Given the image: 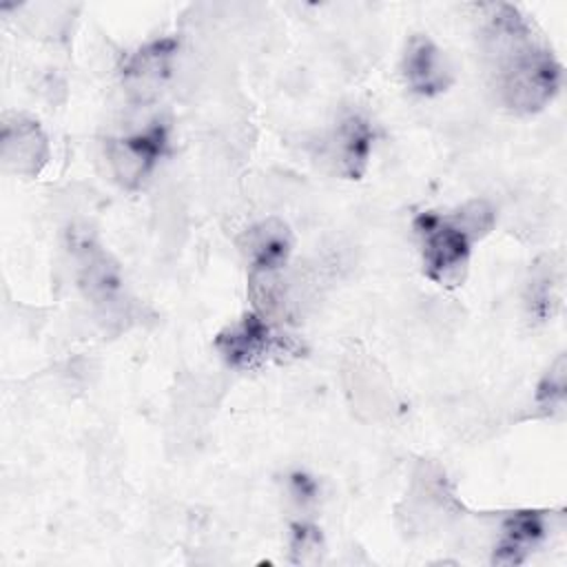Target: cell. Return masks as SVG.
<instances>
[{
    "mask_svg": "<svg viewBox=\"0 0 567 567\" xmlns=\"http://www.w3.org/2000/svg\"><path fill=\"white\" fill-rule=\"evenodd\" d=\"M485 18L483 51L501 102L520 115L543 111L560 89V62L516 7H489Z\"/></svg>",
    "mask_w": 567,
    "mask_h": 567,
    "instance_id": "1",
    "label": "cell"
},
{
    "mask_svg": "<svg viewBox=\"0 0 567 567\" xmlns=\"http://www.w3.org/2000/svg\"><path fill=\"white\" fill-rule=\"evenodd\" d=\"M412 228L419 237L423 272L441 286H458L470 266L474 235L454 213H421L414 217Z\"/></svg>",
    "mask_w": 567,
    "mask_h": 567,
    "instance_id": "2",
    "label": "cell"
},
{
    "mask_svg": "<svg viewBox=\"0 0 567 567\" xmlns=\"http://www.w3.org/2000/svg\"><path fill=\"white\" fill-rule=\"evenodd\" d=\"M215 350L233 370H252L270 357L295 352L288 337L277 334L268 319L255 310L244 312L237 321L228 323L215 334Z\"/></svg>",
    "mask_w": 567,
    "mask_h": 567,
    "instance_id": "3",
    "label": "cell"
},
{
    "mask_svg": "<svg viewBox=\"0 0 567 567\" xmlns=\"http://www.w3.org/2000/svg\"><path fill=\"white\" fill-rule=\"evenodd\" d=\"M166 146L168 128L162 122H155L144 131L111 140L106 146L111 175L122 188H140L164 157Z\"/></svg>",
    "mask_w": 567,
    "mask_h": 567,
    "instance_id": "4",
    "label": "cell"
},
{
    "mask_svg": "<svg viewBox=\"0 0 567 567\" xmlns=\"http://www.w3.org/2000/svg\"><path fill=\"white\" fill-rule=\"evenodd\" d=\"M49 159V140L38 120L7 113L0 124V162L7 173L35 177Z\"/></svg>",
    "mask_w": 567,
    "mask_h": 567,
    "instance_id": "5",
    "label": "cell"
},
{
    "mask_svg": "<svg viewBox=\"0 0 567 567\" xmlns=\"http://www.w3.org/2000/svg\"><path fill=\"white\" fill-rule=\"evenodd\" d=\"M374 128L361 113L343 115L323 142V157L346 179H359L370 162Z\"/></svg>",
    "mask_w": 567,
    "mask_h": 567,
    "instance_id": "6",
    "label": "cell"
},
{
    "mask_svg": "<svg viewBox=\"0 0 567 567\" xmlns=\"http://www.w3.org/2000/svg\"><path fill=\"white\" fill-rule=\"evenodd\" d=\"M239 250L248 264V275L284 272L292 252L290 228L279 217L261 219L241 233Z\"/></svg>",
    "mask_w": 567,
    "mask_h": 567,
    "instance_id": "7",
    "label": "cell"
},
{
    "mask_svg": "<svg viewBox=\"0 0 567 567\" xmlns=\"http://www.w3.org/2000/svg\"><path fill=\"white\" fill-rule=\"evenodd\" d=\"M401 73L410 91L432 97L450 89L454 82V69L445 55L427 35H412L403 60Z\"/></svg>",
    "mask_w": 567,
    "mask_h": 567,
    "instance_id": "8",
    "label": "cell"
},
{
    "mask_svg": "<svg viewBox=\"0 0 567 567\" xmlns=\"http://www.w3.org/2000/svg\"><path fill=\"white\" fill-rule=\"evenodd\" d=\"M175 51L177 40L173 38L153 40L133 51L122 66V80L131 95L142 102L157 95L171 75Z\"/></svg>",
    "mask_w": 567,
    "mask_h": 567,
    "instance_id": "9",
    "label": "cell"
},
{
    "mask_svg": "<svg viewBox=\"0 0 567 567\" xmlns=\"http://www.w3.org/2000/svg\"><path fill=\"white\" fill-rule=\"evenodd\" d=\"M545 538V516L540 512H514L503 523V534L494 547V565H520Z\"/></svg>",
    "mask_w": 567,
    "mask_h": 567,
    "instance_id": "10",
    "label": "cell"
},
{
    "mask_svg": "<svg viewBox=\"0 0 567 567\" xmlns=\"http://www.w3.org/2000/svg\"><path fill=\"white\" fill-rule=\"evenodd\" d=\"M560 299H563V268L560 264H554V259L549 257L547 264L534 268L532 279L527 284V292H525L527 315L534 321L545 323L554 319V315L558 312Z\"/></svg>",
    "mask_w": 567,
    "mask_h": 567,
    "instance_id": "11",
    "label": "cell"
},
{
    "mask_svg": "<svg viewBox=\"0 0 567 567\" xmlns=\"http://www.w3.org/2000/svg\"><path fill=\"white\" fill-rule=\"evenodd\" d=\"M565 394H567V361H565V354H558L536 388V405L543 412L551 414L565 405Z\"/></svg>",
    "mask_w": 567,
    "mask_h": 567,
    "instance_id": "12",
    "label": "cell"
},
{
    "mask_svg": "<svg viewBox=\"0 0 567 567\" xmlns=\"http://www.w3.org/2000/svg\"><path fill=\"white\" fill-rule=\"evenodd\" d=\"M323 549L321 529L308 523L292 525V538H290V551L295 563H310L319 558V551Z\"/></svg>",
    "mask_w": 567,
    "mask_h": 567,
    "instance_id": "13",
    "label": "cell"
},
{
    "mask_svg": "<svg viewBox=\"0 0 567 567\" xmlns=\"http://www.w3.org/2000/svg\"><path fill=\"white\" fill-rule=\"evenodd\" d=\"M288 485H290V494H292L301 505H306V503H310V501L317 498L319 485H317V481H315L312 476H308L306 472H292Z\"/></svg>",
    "mask_w": 567,
    "mask_h": 567,
    "instance_id": "14",
    "label": "cell"
}]
</instances>
